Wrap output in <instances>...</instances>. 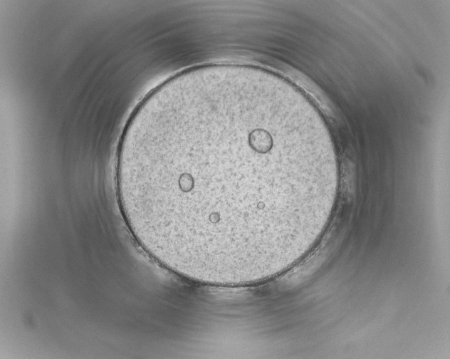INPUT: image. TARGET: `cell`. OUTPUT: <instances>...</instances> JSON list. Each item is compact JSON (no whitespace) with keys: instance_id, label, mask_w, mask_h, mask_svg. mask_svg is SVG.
<instances>
[{"instance_id":"6da1fadb","label":"cell","mask_w":450,"mask_h":359,"mask_svg":"<svg viewBox=\"0 0 450 359\" xmlns=\"http://www.w3.org/2000/svg\"><path fill=\"white\" fill-rule=\"evenodd\" d=\"M283 119L263 98L224 89L170 98L130 120L116 188L142 249L176 275L214 286L283 271L314 204L310 180L289 162Z\"/></svg>"}]
</instances>
